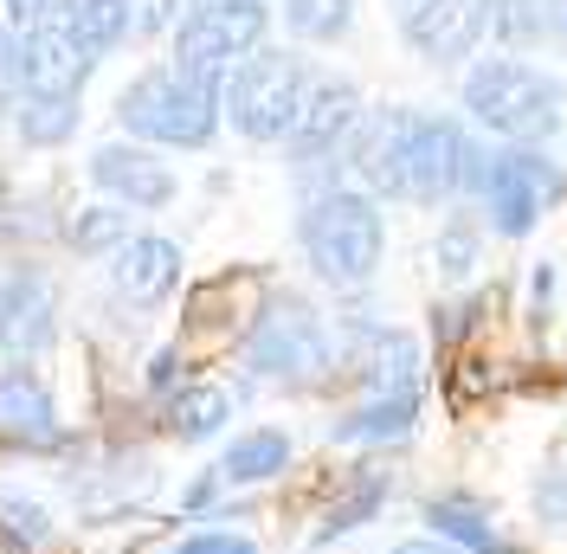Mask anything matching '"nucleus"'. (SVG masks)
Instances as JSON below:
<instances>
[{
  "instance_id": "9b49d317",
  "label": "nucleus",
  "mask_w": 567,
  "mask_h": 554,
  "mask_svg": "<svg viewBox=\"0 0 567 554\" xmlns=\"http://www.w3.org/2000/svg\"><path fill=\"white\" fill-rule=\"evenodd\" d=\"M91 181L104 187L110 201H123V207H168L175 201V168L168 162H155L148 148H130V142H110L91 155Z\"/></svg>"
},
{
  "instance_id": "7ed1b4c3",
  "label": "nucleus",
  "mask_w": 567,
  "mask_h": 554,
  "mask_svg": "<svg viewBox=\"0 0 567 554\" xmlns=\"http://www.w3.org/2000/svg\"><path fill=\"white\" fill-rule=\"evenodd\" d=\"M381 245H388V226H381V213L368 194H354V187H329L310 201L303 213V252H310V271L322 284H336V290H354V284H368L374 265H381Z\"/></svg>"
},
{
  "instance_id": "c85d7f7f",
  "label": "nucleus",
  "mask_w": 567,
  "mask_h": 554,
  "mask_svg": "<svg viewBox=\"0 0 567 554\" xmlns=\"http://www.w3.org/2000/svg\"><path fill=\"white\" fill-rule=\"evenodd\" d=\"M175 554H258L246 535H233V529H200V535H187L175 542Z\"/></svg>"
},
{
  "instance_id": "0eeeda50",
  "label": "nucleus",
  "mask_w": 567,
  "mask_h": 554,
  "mask_svg": "<svg viewBox=\"0 0 567 554\" xmlns=\"http://www.w3.org/2000/svg\"><path fill=\"white\" fill-rule=\"evenodd\" d=\"M265 39V7L258 0H207V7H194L187 20H181L175 33V59L181 71H207L219 78L226 59H239Z\"/></svg>"
},
{
  "instance_id": "aec40b11",
  "label": "nucleus",
  "mask_w": 567,
  "mask_h": 554,
  "mask_svg": "<svg viewBox=\"0 0 567 554\" xmlns=\"http://www.w3.org/2000/svg\"><path fill=\"white\" fill-rule=\"evenodd\" d=\"M226 419H233V393L226 387H181L175 400H168V439L181 445H200V439H219L226 432Z\"/></svg>"
},
{
  "instance_id": "cd10ccee",
  "label": "nucleus",
  "mask_w": 567,
  "mask_h": 554,
  "mask_svg": "<svg viewBox=\"0 0 567 554\" xmlns=\"http://www.w3.org/2000/svg\"><path fill=\"white\" fill-rule=\"evenodd\" d=\"M535 516L542 522H567V464L535 478Z\"/></svg>"
},
{
  "instance_id": "f3484780",
  "label": "nucleus",
  "mask_w": 567,
  "mask_h": 554,
  "mask_svg": "<svg viewBox=\"0 0 567 554\" xmlns=\"http://www.w3.org/2000/svg\"><path fill=\"white\" fill-rule=\"evenodd\" d=\"M361 393H420V348L406 329H374L361 342Z\"/></svg>"
},
{
  "instance_id": "c756f323",
  "label": "nucleus",
  "mask_w": 567,
  "mask_h": 554,
  "mask_svg": "<svg viewBox=\"0 0 567 554\" xmlns=\"http://www.w3.org/2000/svg\"><path fill=\"white\" fill-rule=\"evenodd\" d=\"M7 7H13V33H33V27L65 13V0H7Z\"/></svg>"
},
{
  "instance_id": "a211bd4d",
  "label": "nucleus",
  "mask_w": 567,
  "mask_h": 554,
  "mask_svg": "<svg viewBox=\"0 0 567 554\" xmlns=\"http://www.w3.org/2000/svg\"><path fill=\"white\" fill-rule=\"evenodd\" d=\"M284 471H290V432H278V425H258V432H246V439H233L226 458H219V484L226 490L271 484V478H284Z\"/></svg>"
},
{
  "instance_id": "4468645a",
  "label": "nucleus",
  "mask_w": 567,
  "mask_h": 554,
  "mask_svg": "<svg viewBox=\"0 0 567 554\" xmlns=\"http://www.w3.org/2000/svg\"><path fill=\"white\" fill-rule=\"evenodd\" d=\"M354 110H361V98H354L342 78H317L310 91H303V110H297V130H290V148H297V162H322L336 142L354 130Z\"/></svg>"
},
{
  "instance_id": "bb28decb",
  "label": "nucleus",
  "mask_w": 567,
  "mask_h": 554,
  "mask_svg": "<svg viewBox=\"0 0 567 554\" xmlns=\"http://www.w3.org/2000/svg\"><path fill=\"white\" fill-rule=\"evenodd\" d=\"M439 271H445V277H471V271H477V233L445 226V239H439Z\"/></svg>"
},
{
  "instance_id": "39448f33",
  "label": "nucleus",
  "mask_w": 567,
  "mask_h": 554,
  "mask_svg": "<svg viewBox=\"0 0 567 554\" xmlns=\"http://www.w3.org/2000/svg\"><path fill=\"white\" fill-rule=\"evenodd\" d=\"M336 368V342L329 322L297 297H278L271 310L246 329V375L278 387H317Z\"/></svg>"
},
{
  "instance_id": "dca6fc26",
  "label": "nucleus",
  "mask_w": 567,
  "mask_h": 554,
  "mask_svg": "<svg viewBox=\"0 0 567 554\" xmlns=\"http://www.w3.org/2000/svg\"><path fill=\"white\" fill-rule=\"evenodd\" d=\"M0 439H27V445L59 439L52 393H45L27 368H7V375H0Z\"/></svg>"
},
{
  "instance_id": "2f4dec72",
  "label": "nucleus",
  "mask_w": 567,
  "mask_h": 554,
  "mask_svg": "<svg viewBox=\"0 0 567 554\" xmlns=\"http://www.w3.org/2000/svg\"><path fill=\"white\" fill-rule=\"evenodd\" d=\"M388 554H464V548H452V542H439V535H413V542H393Z\"/></svg>"
},
{
  "instance_id": "473e14b6",
  "label": "nucleus",
  "mask_w": 567,
  "mask_h": 554,
  "mask_svg": "<svg viewBox=\"0 0 567 554\" xmlns=\"http://www.w3.org/2000/svg\"><path fill=\"white\" fill-rule=\"evenodd\" d=\"M0 554H33V548H27V542H20V535H13V529L0 522Z\"/></svg>"
},
{
  "instance_id": "1a4fd4ad",
  "label": "nucleus",
  "mask_w": 567,
  "mask_h": 554,
  "mask_svg": "<svg viewBox=\"0 0 567 554\" xmlns=\"http://www.w3.org/2000/svg\"><path fill=\"white\" fill-rule=\"evenodd\" d=\"M13 45H20V91L27 98H78V84L91 78V52L65 33V20H45Z\"/></svg>"
},
{
  "instance_id": "f03ea898",
  "label": "nucleus",
  "mask_w": 567,
  "mask_h": 554,
  "mask_svg": "<svg viewBox=\"0 0 567 554\" xmlns=\"http://www.w3.org/2000/svg\"><path fill=\"white\" fill-rule=\"evenodd\" d=\"M464 110L503 142H548L561 130V84L523 59H491L464 78Z\"/></svg>"
},
{
  "instance_id": "a878e982",
  "label": "nucleus",
  "mask_w": 567,
  "mask_h": 554,
  "mask_svg": "<svg viewBox=\"0 0 567 554\" xmlns=\"http://www.w3.org/2000/svg\"><path fill=\"white\" fill-rule=\"evenodd\" d=\"M0 522H7V529H13V535L27 542V548H39V542H52V516L39 510L33 496H7V490H0Z\"/></svg>"
},
{
  "instance_id": "b1692460",
  "label": "nucleus",
  "mask_w": 567,
  "mask_h": 554,
  "mask_svg": "<svg viewBox=\"0 0 567 554\" xmlns=\"http://www.w3.org/2000/svg\"><path fill=\"white\" fill-rule=\"evenodd\" d=\"M349 13H354V0H284L290 33H303V39H342L349 33Z\"/></svg>"
},
{
  "instance_id": "ddd939ff",
  "label": "nucleus",
  "mask_w": 567,
  "mask_h": 554,
  "mask_svg": "<svg viewBox=\"0 0 567 554\" xmlns=\"http://www.w3.org/2000/svg\"><path fill=\"white\" fill-rule=\"evenodd\" d=\"M52 342V290L33 271L0 277V355L7 361H33Z\"/></svg>"
},
{
  "instance_id": "7c9ffc66",
  "label": "nucleus",
  "mask_w": 567,
  "mask_h": 554,
  "mask_svg": "<svg viewBox=\"0 0 567 554\" xmlns=\"http://www.w3.org/2000/svg\"><path fill=\"white\" fill-rule=\"evenodd\" d=\"M123 7H130V33H162L175 0H123Z\"/></svg>"
},
{
  "instance_id": "412c9836",
  "label": "nucleus",
  "mask_w": 567,
  "mask_h": 554,
  "mask_svg": "<svg viewBox=\"0 0 567 554\" xmlns=\"http://www.w3.org/2000/svg\"><path fill=\"white\" fill-rule=\"evenodd\" d=\"M59 20H65V33L78 39L91 59L110 52L116 39L130 33V7H123V0H65V13H59Z\"/></svg>"
},
{
  "instance_id": "393cba45",
  "label": "nucleus",
  "mask_w": 567,
  "mask_h": 554,
  "mask_svg": "<svg viewBox=\"0 0 567 554\" xmlns=\"http://www.w3.org/2000/svg\"><path fill=\"white\" fill-rule=\"evenodd\" d=\"M123 239H130V233H123V213L116 207H84L71 219V245H78V252H116Z\"/></svg>"
},
{
  "instance_id": "f257e3e1",
  "label": "nucleus",
  "mask_w": 567,
  "mask_h": 554,
  "mask_svg": "<svg viewBox=\"0 0 567 554\" xmlns=\"http://www.w3.org/2000/svg\"><path fill=\"white\" fill-rule=\"evenodd\" d=\"M354 162H361L368 187H381L393 201H420V207L464 194V187H484V168H491L458 123L413 116V110H381L354 136Z\"/></svg>"
},
{
  "instance_id": "f8f14e48",
  "label": "nucleus",
  "mask_w": 567,
  "mask_h": 554,
  "mask_svg": "<svg viewBox=\"0 0 567 554\" xmlns=\"http://www.w3.org/2000/svg\"><path fill=\"white\" fill-rule=\"evenodd\" d=\"M110 284H116V297L123 304H162L168 290L181 284V252L175 239H155V233H136V239H123L110 252Z\"/></svg>"
},
{
  "instance_id": "2eb2a0df",
  "label": "nucleus",
  "mask_w": 567,
  "mask_h": 554,
  "mask_svg": "<svg viewBox=\"0 0 567 554\" xmlns=\"http://www.w3.org/2000/svg\"><path fill=\"white\" fill-rule=\"evenodd\" d=\"M420 425V393H361L349 413L329 425L336 445H400Z\"/></svg>"
},
{
  "instance_id": "423d86ee",
  "label": "nucleus",
  "mask_w": 567,
  "mask_h": 554,
  "mask_svg": "<svg viewBox=\"0 0 567 554\" xmlns=\"http://www.w3.org/2000/svg\"><path fill=\"white\" fill-rule=\"evenodd\" d=\"M303 91H310V78H303L297 59L258 52V59H246V65L233 71V84H226V116H233V130L246 142H284L297 130Z\"/></svg>"
},
{
  "instance_id": "20e7f679",
  "label": "nucleus",
  "mask_w": 567,
  "mask_h": 554,
  "mask_svg": "<svg viewBox=\"0 0 567 554\" xmlns=\"http://www.w3.org/2000/svg\"><path fill=\"white\" fill-rule=\"evenodd\" d=\"M116 116L142 142H168V148H207L219 130V78L207 71H148L123 91Z\"/></svg>"
},
{
  "instance_id": "4be33fe9",
  "label": "nucleus",
  "mask_w": 567,
  "mask_h": 554,
  "mask_svg": "<svg viewBox=\"0 0 567 554\" xmlns=\"http://www.w3.org/2000/svg\"><path fill=\"white\" fill-rule=\"evenodd\" d=\"M388 503V478L381 471H368L361 478V490H349L329 516H322V529H317V542H336V535H349V529H361V522H374V510Z\"/></svg>"
},
{
  "instance_id": "9d476101",
  "label": "nucleus",
  "mask_w": 567,
  "mask_h": 554,
  "mask_svg": "<svg viewBox=\"0 0 567 554\" xmlns=\"http://www.w3.org/2000/svg\"><path fill=\"white\" fill-rule=\"evenodd\" d=\"M491 20H496V0H420L413 20H406V39L432 65H452L491 33Z\"/></svg>"
},
{
  "instance_id": "6ab92c4d",
  "label": "nucleus",
  "mask_w": 567,
  "mask_h": 554,
  "mask_svg": "<svg viewBox=\"0 0 567 554\" xmlns=\"http://www.w3.org/2000/svg\"><path fill=\"white\" fill-rule=\"evenodd\" d=\"M425 522H432L439 542H452V548H464V554H516V542L496 535L491 516H484L477 503H464V496H432V503H425Z\"/></svg>"
},
{
  "instance_id": "6e6552de",
  "label": "nucleus",
  "mask_w": 567,
  "mask_h": 554,
  "mask_svg": "<svg viewBox=\"0 0 567 554\" xmlns=\"http://www.w3.org/2000/svg\"><path fill=\"white\" fill-rule=\"evenodd\" d=\"M555 194H561V174L542 155H496L484 168V207H491V226L503 239H529Z\"/></svg>"
},
{
  "instance_id": "5701e85b",
  "label": "nucleus",
  "mask_w": 567,
  "mask_h": 554,
  "mask_svg": "<svg viewBox=\"0 0 567 554\" xmlns=\"http://www.w3.org/2000/svg\"><path fill=\"white\" fill-rule=\"evenodd\" d=\"M78 130V98H27L20 104V136L27 142H65Z\"/></svg>"
}]
</instances>
